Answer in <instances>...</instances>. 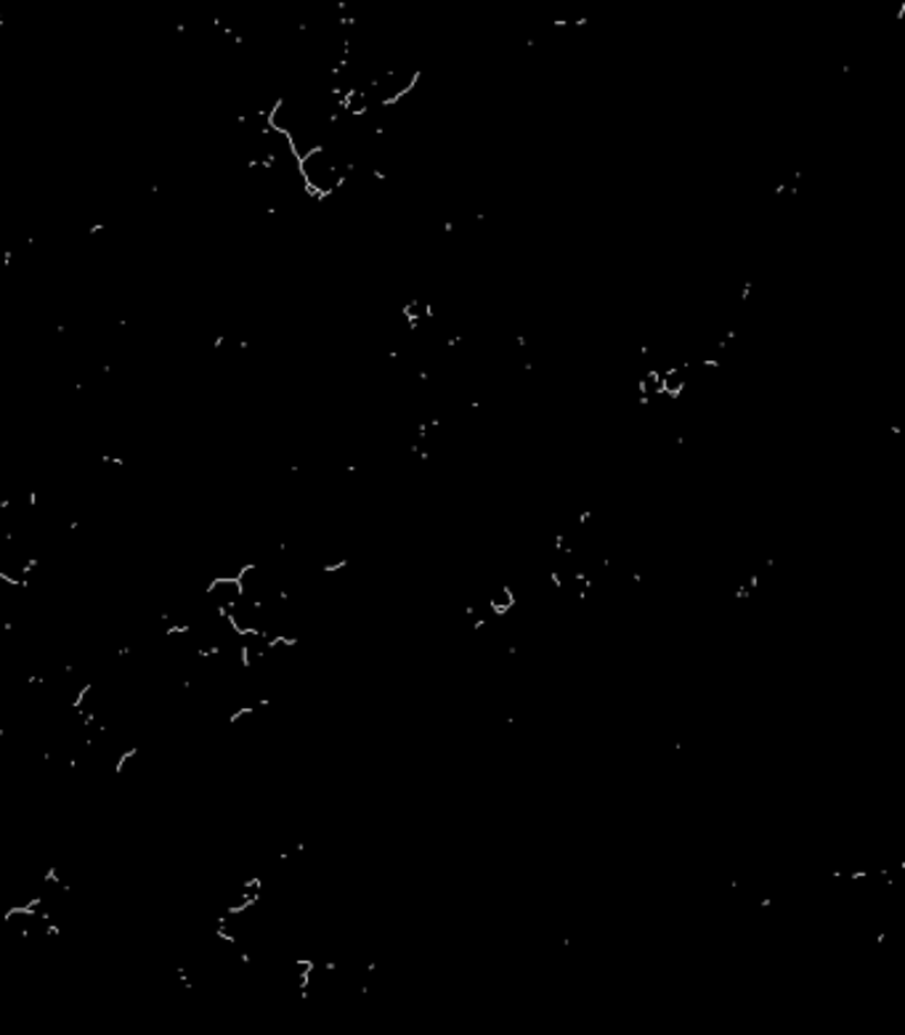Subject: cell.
Returning <instances> with one entry per match:
<instances>
[{
	"mask_svg": "<svg viewBox=\"0 0 905 1035\" xmlns=\"http://www.w3.org/2000/svg\"><path fill=\"white\" fill-rule=\"evenodd\" d=\"M298 173L308 191H313V194H319V197H327V194H332L338 187H343L345 165L338 151L330 147H319V149L308 151L306 157H300Z\"/></svg>",
	"mask_w": 905,
	"mask_h": 1035,
	"instance_id": "1",
	"label": "cell"
}]
</instances>
